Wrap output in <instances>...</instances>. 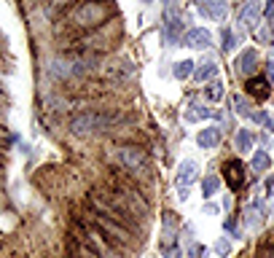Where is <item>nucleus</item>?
<instances>
[{"instance_id":"f257e3e1","label":"nucleus","mask_w":274,"mask_h":258,"mask_svg":"<svg viewBox=\"0 0 274 258\" xmlns=\"http://www.w3.org/2000/svg\"><path fill=\"white\" fill-rule=\"evenodd\" d=\"M111 19V6L103 3V0H89V3H81L75 11H70L65 17V27L67 30H97L103 27L105 22Z\"/></svg>"},{"instance_id":"f03ea898","label":"nucleus","mask_w":274,"mask_h":258,"mask_svg":"<svg viewBox=\"0 0 274 258\" xmlns=\"http://www.w3.org/2000/svg\"><path fill=\"white\" fill-rule=\"evenodd\" d=\"M119 35H121V22L113 19V22H105L103 27L92 30L89 35H81L78 41H73V49L75 51H83V54L108 51L116 43V38H119Z\"/></svg>"},{"instance_id":"7ed1b4c3","label":"nucleus","mask_w":274,"mask_h":258,"mask_svg":"<svg viewBox=\"0 0 274 258\" xmlns=\"http://www.w3.org/2000/svg\"><path fill=\"white\" fill-rule=\"evenodd\" d=\"M116 119L119 116L113 113H103V111H83L70 119L67 129L73 132V135H92V132H103L108 129L111 124H116Z\"/></svg>"},{"instance_id":"20e7f679","label":"nucleus","mask_w":274,"mask_h":258,"mask_svg":"<svg viewBox=\"0 0 274 258\" xmlns=\"http://www.w3.org/2000/svg\"><path fill=\"white\" fill-rule=\"evenodd\" d=\"M92 223H95L100 231H105L108 239L116 242V245H124V247H132V245H135V239H132V231H129L121 221H113V218H108V215L95 213V215H92Z\"/></svg>"},{"instance_id":"39448f33","label":"nucleus","mask_w":274,"mask_h":258,"mask_svg":"<svg viewBox=\"0 0 274 258\" xmlns=\"http://www.w3.org/2000/svg\"><path fill=\"white\" fill-rule=\"evenodd\" d=\"M51 70H54V75H59V78H81V75L95 73L97 59L92 57V54L86 59H59L51 65Z\"/></svg>"},{"instance_id":"423d86ee","label":"nucleus","mask_w":274,"mask_h":258,"mask_svg":"<svg viewBox=\"0 0 274 258\" xmlns=\"http://www.w3.org/2000/svg\"><path fill=\"white\" fill-rule=\"evenodd\" d=\"M83 234V242H86V247H92L97 253V258H121L119 253H116V250L108 245L105 242V237H103V231L97 229V226H86V229L81 231Z\"/></svg>"},{"instance_id":"0eeeda50","label":"nucleus","mask_w":274,"mask_h":258,"mask_svg":"<svg viewBox=\"0 0 274 258\" xmlns=\"http://www.w3.org/2000/svg\"><path fill=\"white\" fill-rule=\"evenodd\" d=\"M119 161H121V167H127L129 172L137 175V169H145V151L137 145H121L119 148Z\"/></svg>"},{"instance_id":"6e6552de","label":"nucleus","mask_w":274,"mask_h":258,"mask_svg":"<svg viewBox=\"0 0 274 258\" xmlns=\"http://www.w3.org/2000/svg\"><path fill=\"white\" fill-rule=\"evenodd\" d=\"M258 67V51L255 49H245L237 59V73L239 75H253Z\"/></svg>"},{"instance_id":"1a4fd4ad","label":"nucleus","mask_w":274,"mask_h":258,"mask_svg":"<svg viewBox=\"0 0 274 258\" xmlns=\"http://www.w3.org/2000/svg\"><path fill=\"white\" fill-rule=\"evenodd\" d=\"M210 43H213V35L202 27H194L186 33V46H191V49H207Z\"/></svg>"},{"instance_id":"9d476101","label":"nucleus","mask_w":274,"mask_h":258,"mask_svg":"<svg viewBox=\"0 0 274 258\" xmlns=\"http://www.w3.org/2000/svg\"><path fill=\"white\" fill-rule=\"evenodd\" d=\"M197 172H199V164L194 161V159H186L183 164H180V169H177V186H191L194 181H197Z\"/></svg>"},{"instance_id":"9b49d317","label":"nucleus","mask_w":274,"mask_h":258,"mask_svg":"<svg viewBox=\"0 0 274 258\" xmlns=\"http://www.w3.org/2000/svg\"><path fill=\"white\" fill-rule=\"evenodd\" d=\"M197 143H199V148H205V151L215 148L218 143H221V129H218V127H205V129H199Z\"/></svg>"},{"instance_id":"f8f14e48","label":"nucleus","mask_w":274,"mask_h":258,"mask_svg":"<svg viewBox=\"0 0 274 258\" xmlns=\"http://www.w3.org/2000/svg\"><path fill=\"white\" fill-rule=\"evenodd\" d=\"M258 17H261V3H258V0H250L247 6H242L239 22H242L245 27H253L255 22H258Z\"/></svg>"},{"instance_id":"ddd939ff","label":"nucleus","mask_w":274,"mask_h":258,"mask_svg":"<svg viewBox=\"0 0 274 258\" xmlns=\"http://www.w3.org/2000/svg\"><path fill=\"white\" fill-rule=\"evenodd\" d=\"M223 178H226V183H229L231 189H239L242 181H245V175H242V164L239 161H229L226 164V169H223Z\"/></svg>"},{"instance_id":"4468645a","label":"nucleus","mask_w":274,"mask_h":258,"mask_svg":"<svg viewBox=\"0 0 274 258\" xmlns=\"http://www.w3.org/2000/svg\"><path fill=\"white\" fill-rule=\"evenodd\" d=\"M245 86H247V92H250V95L258 97V100H266V97H269V83H266L263 78H250V81H247Z\"/></svg>"},{"instance_id":"2eb2a0df","label":"nucleus","mask_w":274,"mask_h":258,"mask_svg":"<svg viewBox=\"0 0 274 258\" xmlns=\"http://www.w3.org/2000/svg\"><path fill=\"white\" fill-rule=\"evenodd\" d=\"M194 70H197V67H194L191 59H180V62H175V65H172V75H175L177 81H186V78H189Z\"/></svg>"},{"instance_id":"dca6fc26","label":"nucleus","mask_w":274,"mask_h":258,"mask_svg":"<svg viewBox=\"0 0 274 258\" xmlns=\"http://www.w3.org/2000/svg\"><path fill=\"white\" fill-rule=\"evenodd\" d=\"M194 75H197V81H210V78H215L218 75V65L215 62H205V65H199L197 70H194Z\"/></svg>"},{"instance_id":"f3484780","label":"nucleus","mask_w":274,"mask_h":258,"mask_svg":"<svg viewBox=\"0 0 274 258\" xmlns=\"http://www.w3.org/2000/svg\"><path fill=\"white\" fill-rule=\"evenodd\" d=\"M207 11H210V17H213L215 22H223L226 14H229V9H226L223 0H207Z\"/></svg>"},{"instance_id":"a211bd4d","label":"nucleus","mask_w":274,"mask_h":258,"mask_svg":"<svg viewBox=\"0 0 274 258\" xmlns=\"http://www.w3.org/2000/svg\"><path fill=\"white\" fill-rule=\"evenodd\" d=\"M167 19H169L167 22V38L175 43L180 38V30H183V22H180V17H172V14H167Z\"/></svg>"},{"instance_id":"6ab92c4d","label":"nucleus","mask_w":274,"mask_h":258,"mask_svg":"<svg viewBox=\"0 0 274 258\" xmlns=\"http://www.w3.org/2000/svg\"><path fill=\"white\" fill-rule=\"evenodd\" d=\"M271 167V156L266 153V151H255V156H253V169L255 172H266Z\"/></svg>"},{"instance_id":"aec40b11","label":"nucleus","mask_w":274,"mask_h":258,"mask_svg":"<svg viewBox=\"0 0 274 258\" xmlns=\"http://www.w3.org/2000/svg\"><path fill=\"white\" fill-rule=\"evenodd\" d=\"M191 108H194V111H186V119H189V121H197V119H207V116H213V111H210V108H205V105H197V103H194Z\"/></svg>"},{"instance_id":"412c9836","label":"nucleus","mask_w":274,"mask_h":258,"mask_svg":"<svg viewBox=\"0 0 274 258\" xmlns=\"http://www.w3.org/2000/svg\"><path fill=\"white\" fill-rule=\"evenodd\" d=\"M218 186H221L218 175H207L205 181H202V194H205V197H213V194L218 191Z\"/></svg>"},{"instance_id":"4be33fe9","label":"nucleus","mask_w":274,"mask_h":258,"mask_svg":"<svg viewBox=\"0 0 274 258\" xmlns=\"http://www.w3.org/2000/svg\"><path fill=\"white\" fill-rule=\"evenodd\" d=\"M237 148H239V151H250V148H253V135H250L247 129L237 132Z\"/></svg>"},{"instance_id":"5701e85b","label":"nucleus","mask_w":274,"mask_h":258,"mask_svg":"<svg viewBox=\"0 0 274 258\" xmlns=\"http://www.w3.org/2000/svg\"><path fill=\"white\" fill-rule=\"evenodd\" d=\"M234 108H237L239 116H247V119H253V111H250V103L242 95H234Z\"/></svg>"},{"instance_id":"b1692460","label":"nucleus","mask_w":274,"mask_h":258,"mask_svg":"<svg viewBox=\"0 0 274 258\" xmlns=\"http://www.w3.org/2000/svg\"><path fill=\"white\" fill-rule=\"evenodd\" d=\"M253 119L258 121V124H263V129L266 132H274V119L266 111H258V113H253Z\"/></svg>"},{"instance_id":"393cba45","label":"nucleus","mask_w":274,"mask_h":258,"mask_svg":"<svg viewBox=\"0 0 274 258\" xmlns=\"http://www.w3.org/2000/svg\"><path fill=\"white\" fill-rule=\"evenodd\" d=\"M70 3H73V0H46V14H57Z\"/></svg>"},{"instance_id":"a878e982","label":"nucleus","mask_w":274,"mask_h":258,"mask_svg":"<svg viewBox=\"0 0 274 258\" xmlns=\"http://www.w3.org/2000/svg\"><path fill=\"white\" fill-rule=\"evenodd\" d=\"M207 95H210V100H215V103H218V100H223V83L213 81V83H210V89H207Z\"/></svg>"},{"instance_id":"bb28decb","label":"nucleus","mask_w":274,"mask_h":258,"mask_svg":"<svg viewBox=\"0 0 274 258\" xmlns=\"http://www.w3.org/2000/svg\"><path fill=\"white\" fill-rule=\"evenodd\" d=\"M234 46H237V38H234V33L223 30V51H231Z\"/></svg>"},{"instance_id":"cd10ccee","label":"nucleus","mask_w":274,"mask_h":258,"mask_svg":"<svg viewBox=\"0 0 274 258\" xmlns=\"http://www.w3.org/2000/svg\"><path fill=\"white\" fill-rule=\"evenodd\" d=\"M229 250H231V242H229V239H218V242H215V253H218V255H226Z\"/></svg>"},{"instance_id":"c85d7f7f","label":"nucleus","mask_w":274,"mask_h":258,"mask_svg":"<svg viewBox=\"0 0 274 258\" xmlns=\"http://www.w3.org/2000/svg\"><path fill=\"white\" fill-rule=\"evenodd\" d=\"M266 14V19H274V0H266V6L261 9Z\"/></svg>"},{"instance_id":"c756f323","label":"nucleus","mask_w":274,"mask_h":258,"mask_svg":"<svg viewBox=\"0 0 274 258\" xmlns=\"http://www.w3.org/2000/svg\"><path fill=\"white\" fill-rule=\"evenodd\" d=\"M266 75H269V83L274 86V62H266Z\"/></svg>"},{"instance_id":"7c9ffc66","label":"nucleus","mask_w":274,"mask_h":258,"mask_svg":"<svg viewBox=\"0 0 274 258\" xmlns=\"http://www.w3.org/2000/svg\"><path fill=\"white\" fill-rule=\"evenodd\" d=\"M199 255H205V247L194 245V247H191V258H199Z\"/></svg>"},{"instance_id":"2f4dec72","label":"nucleus","mask_w":274,"mask_h":258,"mask_svg":"<svg viewBox=\"0 0 274 258\" xmlns=\"http://www.w3.org/2000/svg\"><path fill=\"white\" fill-rule=\"evenodd\" d=\"M177 197H180V202H186V199H189V189H180Z\"/></svg>"},{"instance_id":"473e14b6","label":"nucleus","mask_w":274,"mask_h":258,"mask_svg":"<svg viewBox=\"0 0 274 258\" xmlns=\"http://www.w3.org/2000/svg\"><path fill=\"white\" fill-rule=\"evenodd\" d=\"M266 191H269V194H271V191H274V175H271V178H269V183H266Z\"/></svg>"},{"instance_id":"72a5a7b5","label":"nucleus","mask_w":274,"mask_h":258,"mask_svg":"<svg viewBox=\"0 0 274 258\" xmlns=\"http://www.w3.org/2000/svg\"><path fill=\"white\" fill-rule=\"evenodd\" d=\"M161 3H175V0H161Z\"/></svg>"},{"instance_id":"f704fd0d","label":"nucleus","mask_w":274,"mask_h":258,"mask_svg":"<svg viewBox=\"0 0 274 258\" xmlns=\"http://www.w3.org/2000/svg\"><path fill=\"white\" fill-rule=\"evenodd\" d=\"M145 3H151V0H145Z\"/></svg>"}]
</instances>
